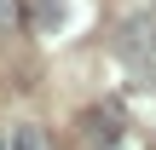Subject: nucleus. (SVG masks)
<instances>
[{"label":"nucleus","instance_id":"nucleus-1","mask_svg":"<svg viewBox=\"0 0 156 150\" xmlns=\"http://www.w3.org/2000/svg\"><path fill=\"white\" fill-rule=\"evenodd\" d=\"M151 46H156V29L145 23V17H133V23H127V35H122V52H127V58H145Z\"/></svg>","mask_w":156,"mask_h":150},{"label":"nucleus","instance_id":"nucleus-2","mask_svg":"<svg viewBox=\"0 0 156 150\" xmlns=\"http://www.w3.org/2000/svg\"><path fill=\"white\" fill-rule=\"evenodd\" d=\"M58 23H64V0H35V29H46V35H52Z\"/></svg>","mask_w":156,"mask_h":150},{"label":"nucleus","instance_id":"nucleus-3","mask_svg":"<svg viewBox=\"0 0 156 150\" xmlns=\"http://www.w3.org/2000/svg\"><path fill=\"white\" fill-rule=\"evenodd\" d=\"M12 150H52V145H46V133H41L35 121H23V127L12 133Z\"/></svg>","mask_w":156,"mask_h":150},{"label":"nucleus","instance_id":"nucleus-4","mask_svg":"<svg viewBox=\"0 0 156 150\" xmlns=\"http://www.w3.org/2000/svg\"><path fill=\"white\" fill-rule=\"evenodd\" d=\"M87 133H93V139H104V145H110V139H116V121H110V116H93V121H87Z\"/></svg>","mask_w":156,"mask_h":150},{"label":"nucleus","instance_id":"nucleus-5","mask_svg":"<svg viewBox=\"0 0 156 150\" xmlns=\"http://www.w3.org/2000/svg\"><path fill=\"white\" fill-rule=\"evenodd\" d=\"M0 23H17V0H0Z\"/></svg>","mask_w":156,"mask_h":150},{"label":"nucleus","instance_id":"nucleus-6","mask_svg":"<svg viewBox=\"0 0 156 150\" xmlns=\"http://www.w3.org/2000/svg\"><path fill=\"white\" fill-rule=\"evenodd\" d=\"M0 150H6V145H0Z\"/></svg>","mask_w":156,"mask_h":150}]
</instances>
